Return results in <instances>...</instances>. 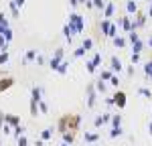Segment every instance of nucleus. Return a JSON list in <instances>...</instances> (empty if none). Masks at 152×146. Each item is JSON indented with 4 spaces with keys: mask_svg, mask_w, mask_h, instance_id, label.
I'll return each instance as SVG.
<instances>
[{
    "mask_svg": "<svg viewBox=\"0 0 152 146\" xmlns=\"http://www.w3.org/2000/svg\"><path fill=\"white\" fill-rule=\"evenodd\" d=\"M138 93L144 96V97H148V99H152V91L148 89V87H140V89H138Z\"/></svg>",
    "mask_w": 152,
    "mask_h": 146,
    "instance_id": "obj_27",
    "label": "nucleus"
},
{
    "mask_svg": "<svg viewBox=\"0 0 152 146\" xmlns=\"http://www.w3.org/2000/svg\"><path fill=\"white\" fill-rule=\"evenodd\" d=\"M0 51H8V41L4 39V35H0Z\"/></svg>",
    "mask_w": 152,
    "mask_h": 146,
    "instance_id": "obj_32",
    "label": "nucleus"
},
{
    "mask_svg": "<svg viewBox=\"0 0 152 146\" xmlns=\"http://www.w3.org/2000/svg\"><path fill=\"white\" fill-rule=\"evenodd\" d=\"M85 67H87V71H89V73H95V71H97V67H95V63L91 59L85 61Z\"/></svg>",
    "mask_w": 152,
    "mask_h": 146,
    "instance_id": "obj_29",
    "label": "nucleus"
},
{
    "mask_svg": "<svg viewBox=\"0 0 152 146\" xmlns=\"http://www.w3.org/2000/svg\"><path fill=\"white\" fill-rule=\"evenodd\" d=\"M91 2H94V8H99V10L105 8V2H104V0H91Z\"/></svg>",
    "mask_w": 152,
    "mask_h": 146,
    "instance_id": "obj_35",
    "label": "nucleus"
},
{
    "mask_svg": "<svg viewBox=\"0 0 152 146\" xmlns=\"http://www.w3.org/2000/svg\"><path fill=\"white\" fill-rule=\"evenodd\" d=\"M10 59V55H8V51H0V65H4V63H8Z\"/></svg>",
    "mask_w": 152,
    "mask_h": 146,
    "instance_id": "obj_26",
    "label": "nucleus"
},
{
    "mask_svg": "<svg viewBox=\"0 0 152 146\" xmlns=\"http://www.w3.org/2000/svg\"><path fill=\"white\" fill-rule=\"evenodd\" d=\"M120 136H122V126H120V128H112V130H110V138H120Z\"/></svg>",
    "mask_w": 152,
    "mask_h": 146,
    "instance_id": "obj_25",
    "label": "nucleus"
},
{
    "mask_svg": "<svg viewBox=\"0 0 152 146\" xmlns=\"http://www.w3.org/2000/svg\"><path fill=\"white\" fill-rule=\"evenodd\" d=\"M39 110H41V112L45 114V112H47V110H49V106H47V104H45V101H39Z\"/></svg>",
    "mask_w": 152,
    "mask_h": 146,
    "instance_id": "obj_42",
    "label": "nucleus"
},
{
    "mask_svg": "<svg viewBox=\"0 0 152 146\" xmlns=\"http://www.w3.org/2000/svg\"><path fill=\"white\" fill-rule=\"evenodd\" d=\"M81 47L85 49V51H89V49L94 47V39H89V36H87V39H83V43H81Z\"/></svg>",
    "mask_w": 152,
    "mask_h": 146,
    "instance_id": "obj_23",
    "label": "nucleus"
},
{
    "mask_svg": "<svg viewBox=\"0 0 152 146\" xmlns=\"http://www.w3.org/2000/svg\"><path fill=\"white\" fill-rule=\"evenodd\" d=\"M107 122H112V116L110 114H102V116H97L95 118V128H99V126H104V124H107Z\"/></svg>",
    "mask_w": 152,
    "mask_h": 146,
    "instance_id": "obj_9",
    "label": "nucleus"
},
{
    "mask_svg": "<svg viewBox=\"0 0 152 146\" xmlns=\"http://www.w3.org/2000/svg\"><path fill=\"white\" fill-rule=\"evenodd\" d=\"M37 106H39V104L31 99V106H28V110H31V116H37V114H39V108H37Z\"/></svg>",
    "mask_w": 152,
    "mask_h": 146,
    "instance_id": "obj_31",
    "label": "nucleus"
},
{
    "mask_svg": "<svg viewBox=\"0 0 152 146\" xmlns=\"http://www.w3.org/2000/svg\"><path fill=\"white\" fill-rule=\"evenodd\" d=\"M10 10H12V16H14V18H18V6L14 4V0L10 2Z\"/></svg>",
    "mask_w": 152,
    "mask_h": 146,
    "instance_id": "obj_34",
    "label": "nucleus"
},
{
    "mask_svg": "<svg viewBox=\"0 0 152 146\" xmlns=\"http://www.w3.org/2000/svg\"><path fill=\"white\" fill-rule=\"evenodd\" d=\"M126 10H128V14H132V12L136 14V12H138V4H136V0H128V2H126Z\"/></svg>",
    "mask_w": 152,
    "mask_h": 146,
    "instance_id": "obj_13",
    "label": "nucleus"
},
{
    "mask_svg": "<svg viewBox=\"0 0 152 146\" xmlns=\"http://www.w3.org/2000/svg\"><path fill=\"white\" fill-rule=\"evenodd\" d=\"M110 83L114 85V87H118V85H120V79H118V75H114V77L110 79Z\"/></svg>",
    "mask_w": 152,
    "mask_h": 146,
    "instance_id": "obj_43",
    "label": "nucleus"
},
{
    "mask_svg": "<svg viewBox=\"0 0 152 146\" xmlns=\"http://www.w3.org/2000/svg\"><path fill=\"white\" fill-rule=\"evenodd\" d=\"M112 14H114V4L110 2V4H105V8H104V18H112Z\"/></svg>",
    "mask_w": 152,
    "mask_h": 146,
    "instance_id": "obj_17",
    "label": "nucleus"
},
{
    "mask_svg": "<svg viewBox=\"0 0 152 146\" xmlns=\"http://www.w3.org/2000/svg\"><path fill=\"white\" fill-rule=\"evenodd\" d=\"M63 33H65V39H67V41H71V36L75 35V33H73V28H71L69 24H65V26H63Z\"/></svg>",
    "mask_w": 152,
    "mask_h": 146,
    "instance_id": "obj_21",
    "label": "nucleus"
},
{
    "mask_svg": "<svg viewBox=\"0 0 152 146\" xmlns=\"http://www.w3.org/2000/svg\"><path fill=\"white\" fill-rule=\"evenodd\" d=\"M112 99H114V106H118V108H126V91H122V89H118L116 93L112 96Z\"/></svg>",
    "mask_w": 152,
    "mask_h": 146,
    "instance_id": "obj_5",
    "label": "nucleus"
},
{
    "mask_svg": "<svg viewBox=\"0 0 152 146\" xmlns=\"http://www.w3.org/2000/svg\"><path fill=\"white\" fill-rule=\"evenodd\" d=\"M35 146H45V140H41V138H39V140H35Z\"/></svg>",
    "mask_w": 152,
    "mask_h": 146,
    "instance_id": "obj_47",
    "label": "nucleus"
},
{
    "mask_svg": "<svg viewBox=\"0 0 152 146\" xmlns=\"http://www.w3.org/2000/svg\"><path fill=\"white\" fill-rule=\"evenodd\" d=\"M67 67H69V65H67V63H65V61H63V63H61V65H59L57 73H61V75H65V73H67Z\"/></svg>",
    "mask_w": 152,
    "mask_h": 146,
    "instance_id": "obj_33",
    "label": "nucleus"
},
{
    "mask_svg": "<svg viewBox=\"0 0 152 146\" xmlns=\"http://www.w3.org/2000/svg\"><path fill=\"white\" fill-rule=\"evenodd\" d=\"M130 59H132V63H138V61H140V55H138V53H132Z\"/></svg>",
    "mask_w": 152,
    "mask_h": 146,
    "instance_id": "obj_44",
    "label": "nucleus"
},
{
    "mask_svg": "<svg viewBox=\"0 0 152 146\" xmlns=\"http://www.w3.org/2000/svg\"><path fill=\"white\" fill-rule=\"evenodd\" d=\"M146 18H148V14L146 12H136V18H134V31H138V28H142L144 24H146Z\"/></svg>",
    "mask_w": 152,
    "mask_h": 146,
    "instance_id": "obj_6",
    "label": "nucleus"
},
{
    "mask_svg": "<svg viewBox=\"0 0 152 146\" xmlns=\"http://www.w3.org/2000/svg\"><path fill=\"white\" fill-rule=\"evenodd\" d=\"M37 59V51H28L26 55H24V63H31V61Z\"/></svg>",
    "mask_w": 152,
    "mask_h": 146,
    "instance_id": "obj_24",
    "label": "nucleus"
},
{
    "mask_svg": "<svg viewBox=\"0 0 152 146\" xmlns=\"http://www.w3.org/2000/svg\"><path fill=\"white\" fill-rule=\"evenodd\" d=\"M99 140V132H85V142H89V144H94Z\"/></svg>",
    "mask_w": 152,
    "mask_h": 146,
    "instance_id": "obj_12",
    "label": "nucleus"
},
{
    "mask_svg": "<svg viewBox=\"0 0 152 146\" xmlns=\"http://www.w3.org/2000/svg\"><path fill=\"white\" fill-rule=\"evenodd\" d=\"M148 47H152V36H150V39H148Z\"/></svg>",
    "mask_w": 152,
    "mask_h": 146,
    "instance_id": "obj_50",
    "label": "nucleus"
},
{
    "mask_svg": "<svg viewBox=\"0 0 152 146\" xmlns=\"http://www.w3.org/2000/svg\"><path fill=\"white\" fill-rule=\"evenodd\" d=\"M118 26H122V31L124 33H132L134 31V18L130 16V14H126V16H122V18H118Z\"/></svg>",
    "mask_w": 152,
    "mask_h": 146,
    "instance_id": "obj_3",
    "label": "nucleus"
},
{
    "mask_svg": "<svg viewBox=\"0 0 152 146\" xmlns=\"http://www.w3.org/2000/svg\"><path fill=\"white\" fill-rule=\"evenodd\" d=\"M95 63V67H99V65H102V53H95L94 55V59H91Z\"/></svg>",
    "mask_w": 152,
    "mask_h": 146,
    "instance_id": "obj_36",
    "label": "nucleus"
},
{
    "mask_svg": "<svg viewBox=\"0 0 152 146\" xmlns=\"http://www.w3.org/2000/svg\"><path fill=\"white\" fill-rule=\"evenodd\" d=\"M53 59L63 61V49H57V51H55V57H53Z\"/></svg>",
    "mask_w": 152,
    "mask_h": 146,
    "instance_id": "obj_39",
    "label": "nucleus"
},
{
    "mask_svg": "<svg viewBox=\"0 0 152 146\" xmlns=\"http://www.w3.org/2000/svg\"><path fill=\"white\" fill-rule=\"evenodd\" d=\"M69 26L73 28L75 35H79V33H83V28H85V18H83L81 14L73 12V14L69 16Z\"/></svg>",
    "mask_w": 152,
    "mask_h": 146,
    "instance_id": "obj_2",
    "label": "nucleus"
},
{
    "mask_svg": "<svg viewBox=\"0 0 152 146\" xmlns=\"http://www.w3.org/2000/svg\"><path fill=\"white\" fill-rule=\"evenodd\" d=\"M41 96H43V89H41V87H33V91H31V99L39 104V101H43Z\"/></svg>",
    "mask_w": 152,
    "mask_h": 146,
    "instance_id": "obj_11",
    "label": "nucleus"
},
{
    "mask_svg": "<svg viewBox=\"0 0 152 146\" xmlns=\"http://www.w3.org/2000/svg\"><path fill=\"white\" fill-rule=\"evenodd\" d=\"M69 4L75 8V6H79V4H81V0H69Z\"/></svg>",
    "mask_w": 152,
    "mask_h": 146,
    "instance_id": "obj_45",
    "label": "nucleus"
},
{
    "mask_svg": "<svg viewBox=\"0 0 152 146\" xmlns=\"http://www.w3.org/2000/svg\"><path fill=\"white\" fill-rule=\"evenodd\" d=\"M114 45L120 47V49H124L126 45H128V39H124V36H116V39H114Z\"/></svg>",
    "mask_w": 152,
    "mask_h": 146,
    "instance_id": "obj_16",
    "label": "nucleus"
},
{
    "mask_svg": "<svg viewBox=\"0 0 152 146\" xmlns=\"http://www.w3.org/2000/svg\"><path fill=\"white\" fill-rule=\"evenodd\" d=\"M23 132H24L23 124H20V126H16V128H14V134H16V138H18V136H23Z\"/></svg>",
    "mask_w": 152,
    "mask_h": 146,
    "instance_id": "obj_40",
    "label": "nucleus"
},
{
    "mask_svg": "<svg viewBox=\"0 0 152 146\" xmlns=\"http://www.w3.org/2000/svg\"><path fill=\"white\" fill-rule=\"evenodd\" d=\"M14 4H16L18 8H23V6H24V0H14Z\"/></svg>",
    "mask_w": 152,
    "mask_h": 146,
    "instance_id": "obj_46",
    "label": "nucleus"
},
{
    "mask_svg": "<svg viewBox=\"0 0 152 146\" xmlns=\"http://www.w3.org/2000/svg\"><path fill=\"white\" fill-rule=\"evenodd\" d=\"M148 16H152V2H150V8H148V12H146Z\"/></svg>",
    "mask_w": 152,
    "mask_h": 146,
    "instance_id": "obj_48",
    "label": "nucleus"
},
{
    "mask_svg": "<svg viewBox=\"0 0 152 146\" xmlns=\"http://www.w3.org/2000/svg\"><path fill=\"white\" fill-rule=\"evenodd\" d=\"M148 132H150V136H152V122L148 124Z\"/></svg>",
    "mask_w": 152,
    "mask_h": 146,
    "instance_id": "obj_49",
    "label": "nucleus"
},
{
    "mask_svg": "<svg viewBox=\"0 0 152 146\" xmlns=\"http://www.w3.org/2000/svg\"><path fill=\"white\" fill-rule=\"evenodd\" d=\"M110 65H112L110 69H112L114 73H120L122 69H124V65H122V61L118 59V57H112V59H110Z\"/></svg>",
    "mask_w": 152,
    "mask_h": 146,
    "instance_id": "obj_8",
    "label": "nucleus"
},
{
    "mask_svg": "<svg viewBox=\"0 0 152 146\" xmlns=\"http://www.w3.org/2000/svg\"><path fill=\"white\" fill-rule=\"evenodd\" d=\"M99 28H102V33L105 36L110 35V28H112V23H110V18H102V23H99Z\"/></svg>",
    "mask_w": 152,
    "mask_h": 146,
    "instance_id": "obj_10",
    "label": "nucleus"
},
{
    "mask_svg": "<svg viewBox=\"0 0 152 146\" xmlns=\"http://www.w3.org/2000/svg\"><path fill=\"white\" fill-rule=\"evenodd\" d=\"M83 53H85V49H83V47H79V49H75V53H73V57H81Z\"/></svg>",
    "mask_w": 152,
    "mask_h": 146,
    "instance_id": "obj_41",
    "label": "nucleus"
},
{
    "mask_svg": "<svg viewBox=\"0 0 152 146\" xmlns=\"http://www.w3.org/2000/svg\"><path fill=\"white\" fill-rule=\"evenodd\" d=\"M61 138H63V142H65V144H69V146L75 142V134H63Z\"/></svg>",
    "mask_w": 152,
    "mask_h": 146,
    "instance_id": "obj_19",
    "label": "nucleus"
},
{
    "mask_svg": "<svg viewBox=\"0 0 152 146\" xmlns=\"http://www.w3.org/2000/svg\"><path fill=\"white\" fill-rule=\"evenodd\" d=\"M144 73H146V75H148V77L152 79V57H150V61L144 65Z\"/></svg>",
    "mask_w": 152,
    "mask_h": 146,
    "instance_id": "obj_28",
    "label": "nucleus"
},
{
    "mask_svg": "<svg viewBox=\"0 0 152 146\" xmlns=\"http://www.w3.org/2000/svg\"><path fill=\"white\" fill-rule=\"evenodd\" d=\"M79 126H81V116L79 114H63L57 120V130L61 136L63 134H75L77 136Z\"/></svg>",
    "mask_w": 152,
    "mask_h": 146,
    "instance_id": "obj_1",
    "label": "nucleus"
},
{
    "mask_svg": "<svg viewBox=\"0 0 152 146\" xmlns=\"http://www.w3.org/2000/svg\"><path fill=\"white\" fill-rule=\"evenodd\" d=\"M112 77H114V71H112V69H104V71L99 73V79H102V81H110Z\"/></svg>",
    "mask_w": 152,
    "mask_h": 146,
    "instance_id": "obj_14",
    "label": "nucleus"
},
{
    "mask_svg": "<svg viewBox=\"0 0 152 146\" xmlns=\"http://www.w3.org/2000/svg\"><path fill=\"white\" fill-rule=\"evenodd\" d=\"M12 85H14V77H10V75H0V93L8 91Z\"/></svg>",
    "mask_w": 152,
    "mask_h": 146,
    "instance_id": "obj_4",
    "label": "nucleus"
},
{
    "mask_svg": "<svg viewBox=\"0 0 152 146\" xmlns=\"http://www.w3.org/2000/svg\"><path fill=\"white\" fill-rule=\"evenodd\" d=\"M144 47H146V43H144V41H136V43H134V45H132V49H134V53H138V55H140L142 51H144Z\"/></svg>",
    "mask_w": 152,
    "mask_h": 146,
    "instance_id": "obj_15",
    "label": "nucleus"
},
{
    "mask_svg": "<svg viewBox=\"0 0 152 146\" xmlns=\"http://www.w3.org/2000/svg\"><path fill=\"white\" fill-rule=\"evenodd\" d=\"M51 136H53V130H51V128H45V130L41 132V140L47 142V140H51Z\"/></svg>",
    "mask_w": 152,
    "mask_h": 146,
    "instance_id": "obj_18",
    "label": "nucleus"
},
{
    "mask_svg": "<svg viewBox=\"0 0 152 146\" xmlns=\"http://www.w3.org/2000/svg\"><path fill=\"white\" fill-rule=\"evenodd\" d=\"M136 41H140V35H138L136 31H132V33L128 35V43H130V45H134Z\"/></svg>",
    "mask_w": 152,
    "mask_h": 146,
    "instance_id": "obj_20",
    "label": "nucleus"
},
{
    "mask_svg": "<svg viewBox=\"0 0 152 146\" xmlns=\"http://www.w3.org/2000/svg\"><path fill=\"white\" fill-rule=\"evenodd\" d=\"M4 124H8V126H20V118L18 116H14V114H4Z\"/></svg>",
    "mask_w": 152,
    "mask_h": 146,
    "instance_id": "obj_7",
    "label": "nucleus"
},
{
    "mask_svg": "<svg viewBox=\"0 0 152 146\" xmlns=\"http://www.w3.org/2000/svg\"><path fill=\"white\" fill-rule=\"evenodd\" d=\"M2 35H4V39H6L8 43H10V41H12V31H10V28H6V31H4Z\"/></svg>",
    "mask_w": 152,
    "mask_h": 146,
    "instance_id": "obj_38",
    "label": "nucleus"
},
{
    "mask_svg": "<svg viewBox=\"0 0 152 146\" xmlns=\"http://www.w3.org/2000/svg\"><path fill=\"white\" fill-rule=\"evenodd\" d=\"M95 89H97L99 93H104V91H105V83H104V81H102V79L97 81V85H95Z\"/></svg>",
    "mask_w": 152,
    "mask_h": 146,
    "instance_id": "obj_37",
    "label": "nucleus"
},
{
    "mask_svg": "<svg viewBox=\"0 0 152 146\" xmlns=\"http://www.w3.org/2000/svg\"><path fill=\"white\" fill-rule=\"evenodd\" d=\"M122 126V116H112V128H120Z\"/></svg>",
    "mask_w": 152,
    "mask_h": 146,
    "instance_id": "obj_22",
    "label": "nucleus"
},
{
    "mask_svg": "<svg viewBox=\"0 0 152 146\" xmlns=\"http://www.w3.org/2000/svg\"><path fill=\"white\" fill-rule=\"evenodd\" d=\"M16 144L18 146H28V138H26V136H18V138H16Z\"/></svg>",
    "mask_w": 152,
    "mask_h": 146,
    "instance_id": "obj_30",
    "label": "nucleus"
}]
</instances>
